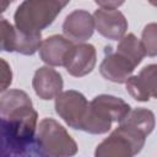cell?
<instances>
[{
	"label": "cell",
	"mask_w": 157,
	"mask_h": 157,
	"mask_svg": "<svg viewBox=\"0 0 157 157\" xmlns=\"http://www.w3.org/2000/svg\"><path fill=\"white\" fill-rule=\"evenodd\" d=\"M130 105L121 98L99 94L88 103V112L81 130L101 135L110 130L112 123H120L130 112Z\"/></svg>",
	"instance_id": "3"
},
{
	"label": "cell",
	"mask_w": 157,
	"mask_h": 157,
	"mask_svg": "<svg viewBox=\"0 0 157 157\" xmlns=\"http://www.w3.org/2000/svg\"><path fill=\"white\" fill-rule=\"evenodd\" d=\"M115 49L118 52L123 53L125 56H128L136 66L146 56L145 55V52H144V48L141 45V42L132 33L124 34L119 39V43H118V45H117Z\"/></svg>",
	"instance_id": "16"
},
{
	"label": "cell",
	"mask_w": 157,
	"mask_h": 157,
	"mask_svg": "<svg viewBox=\"0 0 157 157\" xmlns=\"http://www.w3.org/2000/svg\"><path fill=\"white\" fill-rule=\"evenodd\" d=\"M75 43L66 37L54 34L42 40L39 45V56L48 66H64Z\"/></svg>",
	"instance_id": "12"
},
{
	"label": "cell",
	"mask_w": 157,
	"mask_h": 157,
	"mask_svg": "<svg viewBox=\"0 0 157 157\" xmlns=\"http://www.w3.org/2000/svg\"><path fill=\"white\" fill-rule=\"evenodd\" d=\"M0 115L13 125L18 139L34 153L38 114L29 96L21 90L4 91L0 96Z\"/></svg>",
	"instance_id": "1"
},
{
	"label": "cell",
	"mask_w": 157,
	"mask_h": 157,
	"mask_svg": "<svg viewBox=\"0 0 157 157\" xmlns=\"http://www.w3.org/2000/svg\"><path fill=\"white\" fill-rule=\"evenodd\" d=\"M42 43V34H26L16 29L15 52L23 55H33Z\"/></svg>",
	"instance_id": "17"
},
{
	"label": "cell",
	"mask_w": 157,
	"mask_h": 157,
	"mask_svg": "<svg viewBox=\"0 0 157 157\" xmlns=\"http://www.w3.org/2000/svg\"><path fill=\"white\" fill-rule=\"evenodd\" d=\"M156 64L145 66L139 75L130 76L125 81L128 93L139 102H147L151 98H156Z\"/></svg>",
	"instance_id": "11"
},
{
	"label": "cell",
	"mask_w": 157,
	"mask_h": 157,
	"mask_svg": "<svg viewBox=\"0 0 157 157\" xmlns=\"http://www.w3.org/2000/svg\"><path fill=\"white\" fill-rule=\"evenodd\" d=\"M88 103L78 91H61L55 97V112L70 128L81 130L88 112Z\"/></svg>",
	"instance_id": "6"
},
{
	"label": "cell",
	"mask_w": 157,
	"mask_h": 157,
	"mask_svg": "<svg viewBox=\"0 0 157 157\" xmlns=\"http://www.w3.org/2000/svg\"><path fill=\"white\" fill-rule=\"evenodd\" d=\"M32 86L36 94L43 99L49 101L55 98L64 86L61 75L50 66H42L36 70L32 80Z\"/></svg>",
	"instance_id": "13"
},
{
	"label": "cell",
	"mask_w": 157,
	"mask_h": 157,
	"mask_svg": "<svg viewBox=\"0 0 157 157\" xmlns=\"http://www.w3.org/2000/svg\"><path fill=\"white\" fill-rule=\"evenodd\" d=\"M11 4V0H0V13H2Z\"/></svg>",
	"instance_id": "22"
},
{
	"label": "cell",
	"mask_w": 157,
	"mask_h": 157,
	"mask_svg": "<svg viewBox=\"0 0 157 157\" xmlns=\"http://www.w3.org/2000/svg\"><path fill=\"white\" fill-rule=\"evenodd\" d=\"M140 42L144 48L145 55L156 56L157 54V26L156 23L152 22L145 26Z\"/></svg>",
	"instance_id": "19"
},
{
	"label": "cell",
	"mask_w": 157,
	"mask_h": 157,
	"mask_svg": "<svg viewBox=\"0 0 157 157\" xmlns=\"http://www.w3.org/2000/svg\"><path fill=\"white\" fill-rule=\"evenodd\" d=\"M148 2H150L152 6H156V0H148Z\"/></svg>",
	"instance_id": "23"
},
{
	"label": "cell",
	"mask_w": 157,
	"mask_h": 157,
	"mask_svg": "<svg viewBox=\"0 0 157 157\" xmlns=\"http://www.w3.org/2000/svg\"><path fill=\"white\" fill-rule=\"evenodd\" d=\"M97 63V53L92 44L76 43L74 44L66 61L65 69L74 77H82L92 72Z\"/></svg>",
	"instance_id": "10"
},
{
	"label": "cell",
	"mask_w": 157,
	"mask_h": 157,
	"mask_svg": "<svg viewBox=\"0 0 157 157\" xmlns=\"http://www.w3.org/2000/svg\"><path fill=\"white\" fill-rule=\"evenodd\" d=\"M66 5L64 0H23L13 16L15 28L26 34H42Z\"/></svg>",
	"instance_id": "2"
},
{
	"label": "cell",
	"mask_w": 157,
	"mask_h": 157,
	"mask_svg": "<svg viewBox=\"0 0 157 157\" xmlns=\"http://www.w3.org/2000/svg\"><path fill=\"white\" fill-rule=\"evenodd\" d=\"M94 31L93 16L86 10H74L63 23V33L72 43H83L88 40Z\"/></svg>",
	"instance_id": "9"
},
{
	"label": "cell",
	"mask_w": 157,
	"mask_h": 157,
	"mask_svg": "<svg viewBox=\"0 0 157 157\" xmlns=\"http://www.w3.org/2000/svg\"><path fill=\"white\" fill-rule=\"evenodd\" d=\"M64 1H65V2H67V4L70 2V0H64Z\"/></svg>",
	"instance_id": "24"
},
{
	"label": "cell",
	"mask_w": 157,
	"mask_h": 157,
	"mask_svg": "<svg viewBox=\"0 0 157 157\" xmlns=\"http://www.w3.org/2000/svg\"><path fill=\"white\" fill-rule=\"evenodd\" d=\"M136 65L123 53L112 50V48H105V55L99 65L101 75L114 83H125V81L131 76Z\"/></svg>",
	"instance_id": "7"
},
{
	"label": "cell",
	"mask_w": 157,
	"mask_h": 157,
	"mask_svg": "<svg viewBox=\"0 0 157 157\" xmlns=\"http://www.w3.org/2000/svg\"><path fill=\"white\" fill-rule=\"evenodd\" d=\"M76 152L77 145L63 125L52 118L39 121L34 137V155L66 157L74 156Z\"/></svg>",
	"instance_id": "4"
},
{
	"label": "cell",
	"mask_w": 157,
	"mask_h": 157,
	"mask_svg": "<svg viewBox=\"0 0 157 157\" xmlns=\"http://www.w3.org/2000/svg\"><path fill=\"white\" fill-rule=\"evenodd\" d=\"M12 83V70L9 63L0 58V93L6 91Z\"/></svg>",
	"instance_id": "20"
},
{
	"label": "cell",
	"mask_w": 157,
	"mask_h": 157,
	"mask_svg": "<svg viewBox=\"0 0 157 157\" xmlns=\"http://www.w3.org/2000/svg\"><path fill=\"white\" fill-rule=\"evenodd\" d=\"M125 0H94V2L101 7L105 10H117L124 4Z\"/></svg>",
	"instance_id": "21"
},
{
	"label": "cell",
	"mask_w": 157,
	"mask_h": 157,
	"mask_svg": "<svg viewBox=\"0 0 157 157\" xmlns=\"http://www.w3.org/2000/svg\"><path fill=\"white\" fill-rule=\"evenodd\" d=\"M120 123L134 128L147 137L155 128V114L146 108H136L132 110L130 109L128 115Z\"/></svg>",
	"instance_id": "15"
},
{
	"label": "cell",
	"mask_w": 157,
	"mask_h": 157,
	"mask_svg": "<svg viewBox=\"0 0 157 157\" xmlns=\"http://www.w3.org/2000/svg\"><path fill=\"white\" fill-rule=\"evenodd\" d=\"M94 29L107 39L119 40L128 29V21L119 10L98 9L94 11Z\"/></svg>",
	"instance_id": "8"
},
{
	"label": "cell",
	"mask_w": 157,
	"mask_h": 157,
	"mask_svg": "<svg viewBox=\"0 0 157 157\" xmlns=\"http://www.w3.org/2000/svg\"><path fill=\"white\" fill-rule=\"evenodd\" d=\"M146 141V136L134 128L119 123V126L96 148L97 157H131L137 155Z\"/></svg>",
	"instance_id": "5"
},
{
	"label": "cell",
	"mask_w": 157,
	"mask_h": 157,
	"mask_svg": "<svg viewBox=\"0 0 157 157\" xmlns=\"http://www.w3.org/2000/svg\"><path fill=\"white\" fill-rule=\"evenodd\" d=\"M16 28L0 13V52H15Z\"/></svg>",
	"instance_id": "18"
},
{
	"label": "cell",
	"mask_w": 157,
	"mask_h": 157,
	"mask_svg": "<svg viewBox=\"0 0 157 157\" xmlns=\"http://www.w3.org/2000/svg\"><path fill=\"white\" fill-rule=\"evenodd\" d=\"M27 151L18 141L10 121L0 115V156H26Z\"/></svg>",
	"instance_id": "14"
},
{
	"label": "cell",
	"mask_w": 157,
	"mask_h": 157,
	"mask_svg": "<svg viewBox=\"0 0 157 157\" xmlns=\"http://www.w3.org/2000/svg\"><path fill=\"white\" fill-rule=\"evenodd\" d=\"M13 1H15V0H11V2H13Z\"/></svg>",
	"instance_id": "25"
}]
</instances>
